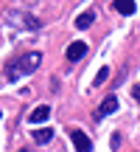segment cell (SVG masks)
I'll return each mask as SVG.
<instances>
[{
	"label": "cell",
	"mask_w": 140,
	"mask_h": 152,
	"mask_svg": "<svg viewBox=\"0 0 140 152\" xmlns=\"http://www.w3.org/2000/svg\"><path fill=\"white\" fill-rule=\"evenodd\" d=\"M6 23H9L11 28H22V31H37V28H42V20H39V17L28 14V11H20V9L9 11V14H6Z\"/></svg>",
	"instance_id": "obj_2"
},
{
	"label": "cell",
	"mask_w": 140,
	"mask_h": 152,
	"mask_svg": "<svg viewBox=\"0 0 140 152\" xmlns=\"http://www.w3.org/2000/svg\"><path fill=\"white\" fill-rule=\"evenodd\" d=\"M107 79H109V68H101V71H98V76H95V87H101Z\"/></svg>",
	"instance_id": "obj_10"
},
{
	"label": "cell",
	"mask_w": 140,
	"mask_h": 152,
	"mask_svg": "<svg viewBox=\"0 0 140 152\" xmlns=\"http://www.w3.org/2000/svg\"><path fill=\"white\" fill-rule=\"evenodd\" d=\"M115 110H118V99H115V96H109V99H104V102H101V107H98L95 118H104V115L115 113Z\"/></svg>",
	"instance_id": "obj_6"
},
{
	"label": "cell",
	"mask_w": 140,
	"mask_h": 152,
	"mask_svg": "<svg viewBox=\"0 0 140 152\" xmlns=\"http://www.w3.org/2000/svg\"><path fill=\"white\" fill-rule=\"evenodd\" d=\"M92 23H95V9H87V11H81V14L76 17V28H81V31L90 28Z\"/></svg>",
	"instance_id": "obj_5"
},
{
	"label": "cell",
	"mask_w": 140,
	"mask_h": 152,
	"mask_svg": "<svg viewBox=\"0 0 140 152\" xmlns=\"http://www.w3.org/2000/svg\"><path fill=\"white\" fill-rule=\"evenodd\" d=\"M84 54H87V42H81V39H79V42H70V45H67V51H65L67 62H79Z\"/></svg>",
	"instance_id": "obj_4"
},
{
	"label": "cell",
	"mask_w": 140,
	"mask_h": 152,
	"mask_svg": "<svg viewBox=\"0 0 140 152\" xmlns=\"http://www.w3.org/2000/svg\"><path fill=\"white\" fill-rule=\"evenodd\" d=\"M51 138H53V130H51V127H42V130H34V141H37V144H48Z\"/></svg>",
	"instance_id": "obj_9"
},
{
	"label": "cell",
	"mask_w": 140,
	"mask_h": 152,
	"mask_svg": "<svg viewBox=\"0 0 140 152\" xmlns=\"http://www.w3.org/2000/svg\"><path fill=\"white\" fill-rule=\"evenodd\" d=\"M70 141H73V147L79 149V152H90V149H92V141H90L81 130H76V127H70Z\"/></svg>",
	"instance_id": "obj_3"
},
{
	"label": "cell",
	"mask_w": 140,
	"mask_h": 152,
	"mask_svg": "<svg viewBox=\"0 0 140 152\" xmlns=\"http://www.w3.org/2000/svg\"><path fill=\"white\" fill-rule=\"evenodd\" d=\"M39 65H42V54H39V51H28V54H22L17 62H11V65L6 68V79L17 82V79H22V76L34 73Z\"/></svg>",
	"instance_id": "obj_1"
},
{
	"label": "cell",
	"mask_w": 140,
	"mask_h": 152,
	"mask_svg": "<svg viewBox=\"0 0 140 152\" xmlns=\"http://www.w3.org/2000/svg\"><path fill=\"white\" fill-rule=\"evenodd\" d=\"M48 115H51V107H48V104H39V107H34V113L28 115V121L39 124V121H48Z\"/></svg>",
	"instance_id": "obj_8"
},
{
	"label": "cell",
	"mask_w": 140,
	"mask_h": 152,
	"mask_svg": "<svg viewBox=\"0 0 140 152\" xmlns=\"http://www.w3.org/2000/svg\"><path fill=\"white\" fill-rule=\"evenodd\" d=\"M132 96H135V102L140 104V85H135V87H132Z\"/></svg>",
	"instance_id": "obj_11"
},
{
	"label": "cell",
	"mask_w": 140,
	"mask_h": 152,
	"mask_svg": "<svg viewBox=\"0 0 140 152\" xmlns=\"http://www.w3.org/2000/svg\"><path fill=\"white\" fill-rule=\"evenodd\" d=\"M112 9L118 11V14H123V17H129V14H135V0H115L112 3Z\"/></svg>",
	"instance_id": "obj_7"
}]
</instances>
